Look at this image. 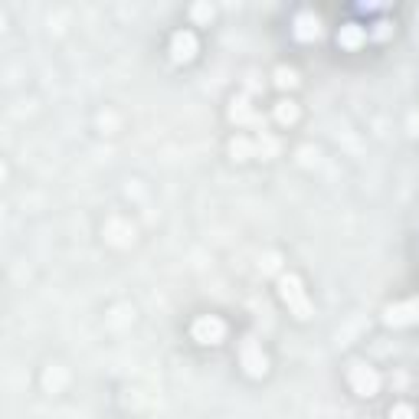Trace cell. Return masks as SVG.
I'll list each match as a JSON object with an SVG mask.
<instances>
[{"mask_svg": "<svg viewBox=\"0 0 419 419\" xmlns=\"http://www.w3.org/2000/svg\"><path fill=\"white\" fill-rule=\"evenodd\" d=\"M279 295H282V301L288 305V312L295 314L299 321H308V318H312V301L305 295L299 275H292V272H288V275H279Z\"/></svg>", "mask_w": 419, "mask_h": 419, "instance_id": "6da1fadb", "label": "cell"}, {"mask_svg": "<svg viewBox=\"0 0 419 419\" xmlns=\"http://www.w3.org/2000/svg\"><path fill=\"white\" fill-rule=\"evenodd\" d=\"M347 380H351V387H354L357 396H374L377 390H380V374H377L374 367H367V364H351Z\"/></svg>", "mask_w": 419, "mask_h": 419, "instance_id": "7a4b0ae2", "label": "cell"}, {"mask_svg": "<svg viewBox=\"0 0 419 419\" xmlns=\"http://www.w3.org/2000/svg\"><path fill=\"white\" fill-rule=\"evenodd\" d=\"M240 360H242V367H246L249 377H266V370H269V360H266V354H262V347H259L255 338H242Z\"/></svg>", "mask_w": 419, "mask_h": 419, "instance_id": "3957f363", "label": "cell"}, {"mask_svg": "<svg viewBox=\"0 0 419 419\" xmlns=\"http://www.w3.org/2000/svg\"><path fill=\"white\" fill-rule=\"evenodd\" d=\"M196 344H220L226 338V325L220 318H213V314H203V318H196L194 328H190Z\"/></svg>", "mask_w": 419, "mask_h": 419, "instance_id": "277c9868", "label": "cell"}, {"mask_svg": "<svg viewBox=\"0 0 419 419\" xmlns=\"http://www.w3.org/2000/svg\"><path fill=\"white\" fill-rule=\"evenodd\" d=\"M383 321L390 328H406V325H416L419 321V301H400V305H390L383 312Z\"/></svg>", "mask_w": 419, "mask_h": 419, "instance_id": "5b68a950", "label": "cell"}, {"mask_svg": "<svg viewBox=\"0 0 419 419\" xmlns=\"http://www.w3.org/2000/svg\"><path fill=\"white\" fill-rule=\"evenodd\" d=\"M196 56V36L190 30H177L170 36V60L174 62H190Z\"/></svg>", "mask_w": 419, "mask_h": 419, "instance_id": "8992f818", "label": "cell"}, {"mask_svg": "<svg viewBox=\"0 0 419 419\" xmlns=\"http://www.w3.org/2000/svg\"><path fill=\"white\" fill-rule=\"evenodd\" d=\"M105 240L112 242V246H131L135 226L128 223V220H121V216H112V220L105 223Z\"/></svg>", "mask_w": 419, "mask_h": 419, "instance_id": "52a82bcc", "label": "cell"}, {"mask_svg": "<svg viewBox=\"0 0 419 419\" xmlns=\"http://www.w3.org/2000/svg\"><path fill=\"white\" fill-rule=\"evenodd\" d=\"M229 118L236 121V125H255L259 131H266V118H259L253 108H249V99H246V95L233 99V105H229Z\"/></svg>", "mask_w": 419, "mask_h": 419, "instance_id": "ba28073f", "label": "cell"}, {"mask_svg": "<svg viewBox=\"0 0 419 419\" xmlns=\"http://www.w3.org/2000/svg\"><path fill=\"white\" fill-rule=\"evenodd\" d=\"M295 36L305 40V43H308V40H318V36H321V20L314 14H308V10L299 14L295 16Z\"/></svg>", "mask_w": 419, "mask_h": 419, "instance_id": "9c48e42d", "label": "cell"}, {"mask_svg": "<svg viewBox=\"0 0 419 419\" xmlns=\"http://www.w3.org/2000/svg\"><path fill=\"white\" fill-rule=\"evenodd\" d=\"M279 151H282L279 138L269 135V131H259V138H255V157H266V161H272V157H279Z\"/></svg>", "mask_w": 419, "mask_h": 419, "instance_id": "30bf717a", "label": "cell"}, {"mask_svg": "<svg viewBox=\"0 0 419 419\" xmlns=\"http://www.w3.org/2000/svg\"><path fill=\"white\" fill-rule=\"evenodd\" d=\"M229 154H233L236 161H249V157H255V141L246 135H236L229 141Z\"/></svg>", "mask_w": 419, "mask_h": 419, "instance_id": "8fae6325", "label": "cell"}, {"mask_svg": "<svg viewBox=\"0 0 419 419\" xmlns=\"http://www.w3.org/2000/svg\"><path fill=\"white\" fill-rule=\"evenodd\" d=\"M338 40H341V46H347V49H357V46L367 40V30L357 27V23H347V27H341Z\"/></svg>", "mask_w": 419, "mask_h": 419, "instance_id": "7c38bea8", "label": "cell"}, {"mask_svg": "<svg viewBox=\"0 0 419 419\" xmlns=\"http://www.w3.org/2000/svg\"><path fill=\"white\" fill-rule=\"evenodd\" d=\"M275 121L279 125H295L299 121V105L292 102V99H282V102L275 105Z\"/></svg>", "mask_w": 419, "mask_h": 419, "instance_id": "4fadbf2b", "label": "cell"}, {"mask_svg": "<svg viewBox=\"0 0 419 419\" xmlns=\"http://www.w3.org/2000/svg\"><path fill=\"white\" fill-rule=\"evenodd\" d=\"M275 86H279V89H295V86H299V75H295V69L279 66V69H275Z\"/></svg>", "mask_w": 419, "mask_h": 419, "instance_id": "5bb4252c", "label": "cell"}, {"mask_svg": "<svg viewBox=\"0 0 419 419\" xmlns=\"http://www.w3.org/2000/svg\"><path fill=\"white\" fill-rule=\"evenodd\" d=\"M390 419H416V413H413V406L409 403H400L390 409Z\"/></svg>", "mask_w": 419, "mask_h": 419, "instance_id": "9a60e30c", "label": "cell"}, {"mask_svg": "<svg viewBox=\"0 0 419 419\" xmlns=\"http://www.w3.org/2000/svg\"><path fill=\"white\" fill-rule=\"evenodd\" d=\"M190 14H194V20H200V23H207V20H213V7H210V3H196V7L190 10Z\"/></svg>", "mask_w": 419, "mask_h": 419, "instance_id": "2e32d148", "label": "cell"}, {"mask_svg": "<svg viewBox=\"0 0 419 419\" xmlns=\"http://www.w3.org/2000/svg\"><path fill=\"white\" fill-rule=\"evenodd\" d=\"M314 161H318V151L301 148V164H314Z\"/></svg>", "mask_w": 419, "mask_h": 419, "instance_id": "e0dca14e", "label": "cell"}, {"mask_svg": "<svg viewBox=\"0 0 419 419\" xmlns=\"http://www.w3.org/2000/svg\"><path fill=\"white\" fill-rule=\"evenodd\" d=\"M262 269L275 272V269H279V259H275V255H266V259H262Z\"/></svg>", "mask_w": 419, "mask_h": 419, "instance_id": "ac0fdd59", "label": "cell"}]
</instances>
